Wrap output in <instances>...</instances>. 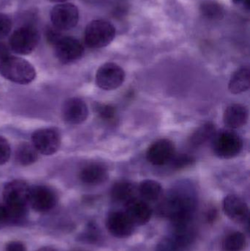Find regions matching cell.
<instances>
[{
  "label": "cell",
  "instance_id": "cell-11",
  "mask_svg": "<svg viewBox=\"0 0 250 251\" xmlns=\"http://www.w3.org/2000/svg\"><path fill=\"white\" fill-rule=\"evenodd\" d=\"M57 201L55 192L45 185H37L30 187L29 204L34 210L45 212L51 210Z\"/></svg>",
  "mask_w": 250,
  "mask_h": 251
},
{
  "label": "cell",
  "instance_id": "cell-4",
  "mask_svg": "<svg viewBox=\"0 0 250 251\" xmlns=\"http://www.w3.org/2000/svg\"><path fill=\"white\" fill-rule=\"evenodd\" d=\"M115 36V28L102 19L93 20L85 28V41L90 48L101 49L108 46Z\"/></svg>",
  "mask_w": 250,
  "mask_h": 251
},
{
  "label": "cell",
  "instance_id": "cell-25",
  "mask_svg": "<svg viewBox=\"0 0 250 251\" xmlns=\"http://www.w3.org/2000/svg\"><path fill=\"white\" fill-rule=\"evenodd\" d=\"M245 235L242 233L236 231L227 236L223 242V249L225 251H241L245 248Z\"/></svg>",
  "mask_w": 250,
  "mask_h": 251
},
{
  "label": "cell",
  "instance_id": "cell-31",
  "mask_svg": "<svg viewBox=\"0 0 250 251\" xmlns=\"http://www.w3.org/2000/svg\"><path fill=\"white\" fill-rule=\"evenodd\" d=\"M180 249L173 240H164L159 246V251H180Z\"/></svg>",
  "mask_w": 250,
  "mask_h": 251
},
{
  "label": "cell",
  "instance_id": "cell-6",
  "mask_svg": "<svg viewBox=\"0 0 250 251\" xmlns=\"http://www.w3.org/2000/svg\"><path fill=\"white\" fill-rule=\"evenodd\" d=\"M30 187L22 180H13L4 186L3 199L4 205L9 209L26 210L29 204Z\"/></svg>",
  "mask_w": 250,
  "mask_h": 251
},
{
  "label": "cell",
  "instance_id": "cell-27",
  "mask_svg": "<svg viewBox=\"0 0 250 251\" xmlns=\"http://www.w3.org/2000/svg\"><path fill=\"white\" fill-rule=\"evenodd\" d=\"M195 162L193 156L188 154L175 155L174 157L171 160V165L174 169H183L193 165Z\"/></svg>",
  "mask_w": 250,
  "mask_h": 251
},
{
  "label": "cell",
  "instance_id": "cell-36",
  "mask_svg": "<svg viewBox=\"0 0 250 251\" xmlns=\"http://www.w3.org/2000/svg\"><path fill=\"white\" fill-rule=\"evenodd\" d=\"M58 251L57 249H54V248L52 247H43L41 248V249H38V251Z\"/></svg>",
  "mask_w": 250,
  "mask_h": 251
},
{
  "label": "cell",
  "instance_id": "cell-38",
  "mask_svg": "<svg viewBox=\"0 0 250 251\" xmlns=\"http://www.w3.org/2000/svg\"><path fill=\"white\" fill-rule=\"evenodd\" d=\"M89 1H95V0H89Z\"/></svg>",
  "mask_w": 250,
  "mask_h": 251
},
{
  "label": "cell",
  "instance_id": "cell-8",
  "mask_svg": "<svg viewBox=\"0 0 250 251\" xmlns=\"http://www.w3.org/2000/svg\"><path fill=\"white\" fill-rule=\"evenodd\" d=\"M126 78L124 70L114 63H107L98 69L95 82L101 89L113 91L123 85Z\"/></svg>",
  "mask_w": 250,
  "mask_h": 251
},
{
  "label": "cell",
  "instance_id": "cell-33",
  "mask_svg": "<svg viewBox=\"0 0 250 251\" xmlns=\"http://www.w3.org/2000/svg\"><path fill=\"white\" fill-rule=\"evenodd\" d=\"M4 224H8L7 211L4 205H0V225Z\"/></svg>",
  "mask_w": 250,
  "mask_h": 251
},
{
  "label": "cell",
  "instance_id": "cell-14",
  "mask_svg": "<svg viewBox=\"0 0 250 251\" xmlns=\"http://www.w3.org/2000/svg\"><path fill=\"white\" fill-rule=\"evenodd\" d=\"M107 227L114 237L126 238L132 235L135 225L126 212H114L107 218Z\"/></svg>",
  "mask_w": 250,
  "mask_h": 251
},
{
  "label": "cell",
  "instance_id": "cell-12",
  "mask_svg": "<svg viewBox=\"0 0 250 251\" xmlns=\"http://www.w3.org/2000/svg\"><path fill=\"white\" fill-rule=\"evenodd\" d=\"M54 47L56 57L64 64L79 60L84 54L83 46L73 37L63 36Z\"/></svg>",
  "mask_w": 250,
  "mask_h": 251
},
{
  "label": "cell",
  "instance_id": "cell-17",
  "mask_svg": "<svg viewBox=\"0 0 250 251\" xmlns=\"http://www.w3.org/2000/svg\"><path fill=\"white\" fill-rule=\"evenodd\" d=\"M126 206V214L134 225H145L151 219L152 210L144 201L135 198L128 202Z\"/></svg>",
  "mask_w": 250,
  "mask_h": 251
},
{
  "label": "cell",
  "instance_id": "cell-1",
  "mask_svg": "<svg viewBox=\"0 0 250 251\" xmlns=\"http://www.w3.org/2000/svg\"><path fill=\"white\" fill-rule=\"evenodd\" d=\"M196 207L195 198L188 191L177 190L166 198L161 212L170 218L174 231L191 228V222Z\"/></svg>",
  "mask_w": 250,
  "mask_h": 251
},
{
  "label": "cell",
  "instance_id": "cell-28",
  "mask_svg": "<svg viewBox=\"0 0 250 251\" xmlns=\"http://www.w3.org/2000/svg\"><path fill=\"white\" fill-rule=\"evenodd\" d=\"M11 150L8 141L0 136V165H4L10 159Z\"/></svg>",
  "mask_w": 250,
  "mask_h": 251
},
{
  "label": "cell",
  "instance_id": "cell-9",
  "mask_svg": "<svg viewBox=\"0 0 250 251\" xmlns=\"http://www.w3.org/2000/svg\"><path fill=\"white\" fill-rule=\"evenodd\" d=\"M79 18V10L71 3H60L53 7L51 11L53 26L60 30H68L75 27Z\"/></svg>",
  "mask_w": 250,
  "mask_h": 251
},
{
  "label": "cell",
  "instance_id": "cell-37",
  "mask_svg": "<svg viewBox=\"0 0 250 251\" xmlns=\"http://www.w3.org/2000/svg\"><path fill=\"white\" fill-rule=\"evenodd\" d=\"M48 1H51V2H57V3H64L65 1L67 0H48Z\"/></svg>",
  "mask_w": 250,
  "mask_h": 251
},
{
  "label": "cell",
  "instance_id": "cell-3",
  "mask_svg": "<svg viewBox=\"0 0 250 251\" xmlns=\"http://www.w3.org/2000/svg\"><path fill=\"white\" fill-rule=\"evenodd\" d=\"M211 140L214 153L221 159H232L238 156L243 149L242 139L232 129L216 132Z\"/></svg>",
  "mask_w": 250,
  "mask_h": 251
},
{
  "label": "cell",
  "instance_id": "cell-29",
  "mask_svg": "<svg viewBox=\"0 0 250 251\" xmlns=\"http://www.w3.org/2000/svg\"><path fill=\"white\" fill-rule=\"evenodd\" d=\"M12 29L11 19L7 15L0 13V40L9 35Z\"/></svg>",
  "mask_w": 250,
  "mask_h": 251
},
{
  "label": "cell",
  "instance_id": "cell-13",
  "mask_svg": "<svg viewBox=\"0 0 250 251\" xmlns=\"http://www.w3.org/2000/svg\"><path fill=\"white\" fill-rule=\"evenodd\" d=\"M89 111L86 103L79 98L66 100L62 107L63 120L70 125H79L88 119Z\"/></svg>",
  "mask_w": 250,
  "mask_h": 251
},
{
  "label": "cell",
  "instance_id": "cell-20",
  "mask_svg": "<svg viewBox=\"0 0 250 251\" xmlns=\"http://www.w3.org/2000/svg\"><path fill=\"white\" fill-rule=\"evenodd\" d=\"M136 188L130 181H120L113 185L111 196L114 201L126 204L128 202L135 199Z\"/></svg>",
  "mask_w": 250,
  "mask_h": 251
},
{
  "label": "cell",
  "instance_id": "cell-22",
  "mask_svg": "<svg viewBox=\"0 0 250 251\" xmlns=\"http://www.w3.org/2000/svg\"><path fill=\"white\" fill-rule=\"evenodd\" d=\"M141 197L146 201H156L162 193V187L158 181L146 179L139 184L138 188Z\"/></svg>",
  "mask_w": 250,
  "mask_h": 251
},
{
  "label": "cell",
  "instance_id": "cell-18",
  "mask_svg": "<svg viewBox=\"0 0 250 251\" xmlns=\"http://www.w3.org/2000/svg\"><path fill=\"white\" fill-rule=\"evenodd\" d=\"M249 112L245 106L233 104L229 106L224 113L223 122L229 129H236L246 125Z\"/></svg>",
  "mask_w": 250,
  "mask_h": 251
},
{
  "label": "cell",
  "instance_id": "cell-7",
  "mask_svg": "<svg viewBox=\"0 0 250 251\" xmlns=\"http://www.w3.org/2000/svg\"><path fill=\"white\" fill-rule=\"evenodd\" d=\"M32 145L38 153L50 156L60 149L61 136L55 128H40L32 134Z\"/></svg>",
  "mask_w": 250,
  "mask_h": 251
},
{
  "label": "cell",
  "instance_id": "cell-23",
  "mask_svg": "<svg viewBox=\"0 0 250 251\" xmlns=\"http://www.w3.org/2000/svg\"><path fill=\"white\" fill-rule=\"evenodd\" d=\"M38 159V152L32 144L22 143L16 150V159L21 165L29 166Z\"/></svg>",
  "mask_w": 250,
  "mask_h": 251
},
{
  "label": "cell",
  "instance_id": "cell-32",
  "mask_svg": "<svg viewBox=\"0 0 250 251\" xmlns=\"http://www.w3.org/2000/svg\"><path fill=\"white\" fill-rule=\"evenodd\" d=\"M6 251H26V248L21 242L13 241L7 245Z\"/></svg>",
  "mask_w": 250,
  "mask_h": 251
},
{
  "label": "cell",
  "instance_id": "cell-24",
  "mask_svg": "<svg viewBox=\"0 0 250 251\" xmlns=\"http://www.w3.org/2000/svg\"><path fill=\"white\" fill-rule=\"evenodd\" d=\"M201 12L204 17L211 20H219L224 16L223 6L215 1H206L201 4Z\"/></svg>",
  "mask_w": 250,
  "mask_h": 251
},
{
  "label": "cell",
  "instance_id": "cell-30",
  "mask_svg": "<svg viewBox=\"0 0 250 251\" xmlns=\"http://www.w3.org/2000/svg\"><path fill=\"white\" fill-rule=\"evenodd\" d=\"M45 35L47 41L53 46H55L57 42L63 37L62 35L61 30L54 26H48L45 30Z\"/></svg>",
  "mask_w": 250,
  "mask_h": 251
},
{
  "label": "cell",
  "instance_id": "cell-26",
  "mask_svg": "<svg viewBox=\"0 0 250 251\" xmlns=\"http://www.w3.org/2000/svg\"><path fill=\"white\" fill-rule=\"evenodd\" d=\"M95 110L100 119L104 122H112L115 119V108L110 104H97Z\"/></svg>",
  "mask_w": 250,
  "mask_h": 251
},
{
  "label": "cell",
  "instance_id": "cell-16",
  "mask_svg": "<svg viewBox=\"0 0 250 251\" xmlns=\"http://www.w3.org/2000/svg\"><path fill=\"white\" fill-rule=\"evenodd\" d=\"M79 179L87 185L102 184L108 178L107 168L99 162L87 164L79 171Z\"/></svg>",
  "mask_w": 250,
  "mask_h": 251
},
{
  "label": "cell",
  "instance_id": "cell-35",
  "mask_svg": "<svg viewBox=\"0 0 250 251\" xmlns=\"http://www.w3.org/2000/svg\"><path fill=\"white\" fill-rule=\"evenodd\" d=\"M233 1L237 5L242 6L244 8L249 10L250 0H233Z\"/></svg>",
  "mask_w": 250,
  "mask_h": 251
},
{
  "label": "cell",
  "instance_id": "cell-19",
  "mask_svg": "<svg viewBox=\"0 0 250 251\" xmlns=\"http://www.w3.org/2000/svg\"><path fill=\"white\" fill-rule=\"evenodd\" d=\"M250 86V71L248 67L237 69L232 75L229 82L228 89L233 94L246 92Z\"/></svg>",
  "mask_w": 250,
  "mask_h": 251
},
{
  "label": "cell",
  "instance_id": "cell-15",
  "mask_svg": "<svg viewBox=\"0 0 250 251\" xmlns=\"http://www.w3.org/2000/svg\"><path fill=\"white\" fill-rule=\"evenodd\" d=\"M223 209L226 215L232 221L242 224L249 218V208L247 203L238 196L230 195L223 201Z\"/></svg>",
  "mask_w": 250,
  "mask_h": 251
},
{
  "label": "cell",
  "instance_id": "cell-10",
  "mask_svg": "<svg viewBox=\"0 0 250 251\" xmlns=\"http://www.w3.org/2000/svg\"><path fill=\"white\" fill-rule=\"evenodd\" d=\"M176 155L174 143L169 139H159L153 143L146 152V159L154 166H163L171 162Z\"/></svg>",
  "mask_w": 250,
  "mask_h": 251
},
{
  "label": "cell",
  "instance_id": "cell-2",
  "mask_svg": "<svg viewBox=\"0 0 250 251\" xmlns=\"http://www.w3.org/2000/svg\"><path fill=\"white\" fill-rule=\"evenodd\" d=\"M0 75L15 83L27 85L35 79L36 71L27 60L10 55L0 61Z\"/></svg>",
  "mask_w": 250,
  "mask_h": 251
},
{
  "label": "cell",
  "instance_id": "cell-34",
  "mask_svg": "<svg viewBox=\"0 0 250 251\" xmlns=\"http://www.w3.org/2000/svg\"><path fill=\"white\" fill-rule=\"evenodd\" d=\"M10 55L9 47L4 43L0 42V61Z\"/></svg>",
  "mask_w": 250,
  "mask_h": 251
},
{
  "label": "cell",
  "instance_id": "cell-5",
  "mask_svg": "<svg viewBox=\"0 0 250 251\" xmlns=\"http://www.w3.org/2000/svg\"><path fill=\"white\" fill-rule=\"evenodd\" d=\"M38 30L32 25L21 26L14 31L10 38V48L21 55L30 54L39 42Z\"/></svg>",
  "mask_w": 250,
  "mask_h": 251
},
{
  "label": "cell",
  "instance_id": "cell-21",
  "mask_svg": "<svg viewBox=\"0 0 250 251\" xmlns=\"http://www.w3.org/2000/svg\"><path fill=\"white\" fill-rule=\"evenodd\" d=\"M216 133V128L213 124L205 123L198 127L189 137V144L192 147H200L212 140Z\"/></svg>",
  "mask_w": 250,
  "mask_h": 251
}]
</instances>
